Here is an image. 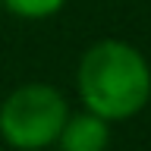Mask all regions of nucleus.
I'll use <instances>...</instances> for the list:
<instances>
[{
    "label": "nucleus",
    "mask_w": 151,
    "mask_h": 151,
    "mask_svg": "<svg viewBox=\"0 0 151 151\" xmlns=\"http://www.w3.org/2000/svg\"><path fill=\"white\" fill-rule=\"evenodd\" d=\"M60 151H107L110 145V123L91 110L69 113L57 135Z\"/></svg>",
    "instance_id": "7ed1b4c3"
},
{
    "label": "nucleus",
    "mask_w": 151,
    "mask_h": 151,
    "mask_svg": "<svg viewBox=\"0 0 151 151\" xmlns=\"http://www.w3.org/2000/svg\"><path fill=\"white\" fill-rule=\"evenodd\" d=\"M76 88L85 110L107 123L129 120L151 101V66L135 44L120 38L94 41L79 60Z\"/></svg>",
    "instance_id": "f257e3e1"
},
{
    "label": "nucleus",
    "mask_w": 151,
    "mask_h": 151,
    "mask_svg": "<svg viewBox=\"0 0 151 151\" xmlns=\"http://www.w3.org/2000/svg\"><path fill=\"white\" fill-rule=\"evenodd\" d=\"M0 6H6V13L19 19H50L66 6V0H0Z\"/></svg>",
    "instance_id": "20e7f679"
},
{
    "label": "nucleus",
    "mask_w": 151,
    "mask_h": 151,
    "mask_svg": "<svg viewBox=\"0 0 151 151\" xmlns=\"http://www.w3.org/2000/svg\"><path fill=\"white\" fill-rule=\"evenodd\" d=\"M69 116L63 91L47 82H25L13 88L0 104V139L16 151H41L57 145V135Z\"/></svg>",
    "instance_id": "f03ea898"
}]
</instances>
